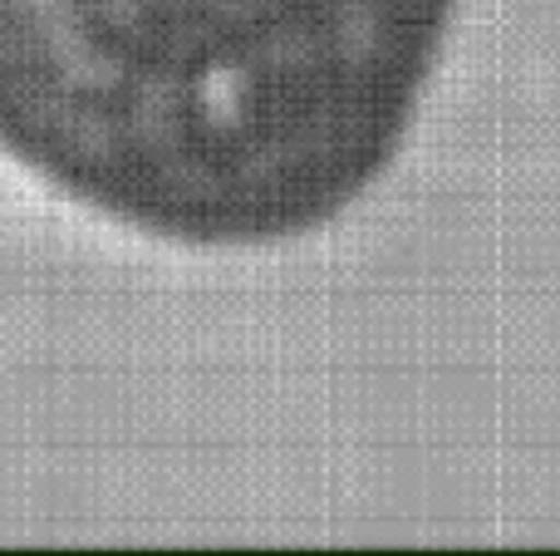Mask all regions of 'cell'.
Listing matches in <instances>:
<instances>
[{"mask_svg": "<svg viewBox=\"0 0 560 556\" xmlns=\"http://www.w3.org/2000/svg\"><path fill=\"white\" fill-rule=\"evenodd\" d=\"M463 0H0V158L177 252H276L359 207Z\"/></svg>", "mask_w": 560, "mask_h": 556, "instance_id": "cell-1", "label": "cell"}]
</instances>
